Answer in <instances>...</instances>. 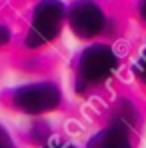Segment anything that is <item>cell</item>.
<instances>
[{
    "label": "cell",
    "instance_id": "cell-4",
    "mask_svg": "<svg viewBox=\"0 0 146 148\" xmlns=\"http://www.w3.org/2000/svg\"><path fill=\"white\" fill-rule=\"evenodd\" d=\"M68 20L72 30L80 38H90L96 36L98 32L104 28V14L94 2L90 0H80L76 2L68 14Z\"/></svg>",
    "mask_w": 146,
    "mask_h": 148
},
{
    "label": "cell",
    "instance_id": "cell-9",
    "mask_svg": "<svg viewBox=\"0 0 146 148\" xmlns=\"http://www.w3.org/2000/svg\"><path fill=\"white\" fill-rule=\"evenodd\" d=\"M8 40H10V32H8V28L0 24V46H4Z\"/></svg>",
    "mask_w": 146,
    "mask_h": 148
},
{
    "label": "cell",
    "instance_id": "cell-6",
    "mask_svg": "<svg viewBox=\"0 0 146 148\" xmlns=\"http://www.w3.org/2000/svg\"><path fill=\"white\" fill-rule=\"evenodd\" d=\"M136 122V112H134V108L128 104V102H122L120 106L116 108V112H114V124L116 126H120L124 130H128L130 126H134Z\"/></svg>",
    "mask_w": 146,
    "mask_h": 148
},
{
    "label": "cell",
    "instance_id": "cell-7",
    "mask_svg": "<svg viewBox=\"0 0 146 148\" xmlns=\"http://www.w3.org/2000/svg\"><path fill=\"white\" fill-rule=\"evenodd\" d=\"M134 72H136V76H138L140 80H144V82H146V50L140 54V58L136 60V64H134Z\"/></svg>",
    "mask_w": 146,
    "mask_h": 148
},
{
    "label": "cell",
    "instance_id": "cell-1",
    "mask_svg": "<svg viewBox=\"0 0 146 148\" xmlns=\"http://www.w3.org/2000/svg\"><path fill=\"white\" fill-rule=\"evenodd\" d=\"M62 20H64L62 2H58V0H42L34 10V18H32L30 32L26 36V44L30 48H36V46H42V44L50 42L60 32Z\"/></svg>",
    "mask_w": 146,
    "mask_h": 148
},
{
    "label": "cell",
    "instance_id": "cell-8",
    "mask_svg": "<svg viewBox=\"0 0 146 148\" xmlns=\"http://www.w3.org/2000/svg\"><path fill=\"white\" fill-rule=\"evenodd\" d=\"M0 148H14V144H12V140H10V136L0 128Z\"/></svg>",
    "mask_w": 146,
    "mask_h": 148
},
{
    "label": "cell",
    "instance_id": "cell-10",
    "mask_svg": "<svg viewBox=\"0 0 146 148\" xmlns=\"http://www.w3.org/2000/svg\"><path fill=\"white\" fill-rule=\"evenodd\" d=\"M140 14H142V18L146 20V0L142 2V4H140Z\"/></svg>",
    "mask_w": 146,
    "mask_h": 148
},
{
    "label": "cell",
    "instance_id": "cell-2",
    "mask_svg": "<svg viewBox=\"0 0 146 148\" xmlns=\"http://www.w3.org/2000/svg\"><path fill=\"white\" fill-rule=\"evenodd\" d=\"M116 66H118V58L112 52V48L104 46V44H96V46L86 48L84 54L80 56L78 72L84 82L96 84V82L106 80L116 70Z\"/></svg>",
    "mask_w": 146,
    "mask_h": 148
},
{
    "label": "cell",
    "instance_id": "cell-11",
    "mask_svg": "<svg viewBox=\"0 0 146 148\" xmlns=\"http://www.w3.org/2000/svg\"><path fill=\"white\" fill-rule=\"evenodd\" d=\"M46 148H74V146H46Z\"/></svg>",
    "mask_w": 146,
    "mask_h": 148
},
{
    "label": "cell",
    "instance_id": "cell-3",
    "mask_svg": "<svg viewBox=\"0 0 146 148\" xmlns=\"http://www.w3.org/2000/svg\"><path fill=\"white\" fill-rule=\"evenodd\" d=\"M60 102V92L50 82H38L22 86L14 92V104L26 114H42L56 108Z\"/></svg>",
    "mask_w": 146,
    "mask_h": 148
},
{
    "label": "cell",
    "instance_id": "cell-5",
    "mask_svg": "<svg viewBox=\"0 0 146 148\" xmlns=\"http://www.w3.org/2000/svg\"><path fill=\"white\" fill-rule=\"evenodd\" d=\"M88 148H132V146H130L126 130L116 126V124H112L110 128L98 132L96 136L90 140Z\"/></svg>",
    "mask_w": 146,
    "mask_h": 148
}]
</instances>
